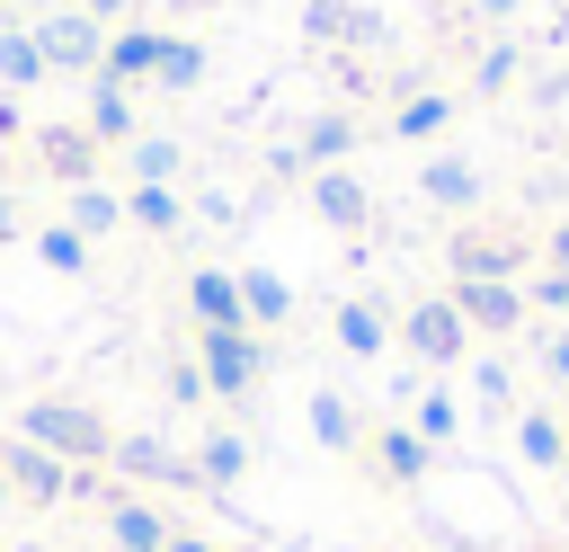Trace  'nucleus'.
I'll return each instance as SVG.
<instances>
[{"mask_svg":"<svg viewBox=\"0 0 569 552\" xmlns=\"http://www.w3.org/2000/svg\"><path fill=\"white\" fill-rule=\"evenodd\" d=\"M18 436L44 445L53 463H98V454L116 445V436L98 427V410H80V401H27V410H18Z\"/></svg>","mask_w":569,"mask_h":552,"instance_id":"f257e3e1","label":"nucleus"},{"mask_svg":"<svg viewBox=\"0 0 569 552\" xmlns=\"http://www.w3.org/2000/svg\"><path fill=\"white\" fill-rule=\"evenodd\" d=\"M36 53H44V71H98L107 27L80 18V9H44V18H36Z\"/></svg>","mask_w":569,"mask_h":552,"instance_id":"f03ea898","label":"nucleus"},{"mask_svg":"<svg viewBox=\"0 0 569 552\" xmlns=\"http://www.w3.org/2000/svg\"><path fill=\"white\" fill-rule=\"evenodd\" d=\"M0 481H9V490H18L27 507H53V499L71 490V463H53L44 445H27V436H9V445H0Z\"/></svg>","mask_w":569,"mask_h":552,"instance_id":"7ed1b4c3","label":"nucleus"},{"mask_svg":"<svg viewBox=\"0 0 569 552\" xmlns=\"http://www.w3.org/2000/svg\"><path fill=\"white\" fill-rule=\"evenodd\" d=\"M160 45H169V36H151V27H116L107 53H98V80H116V89L151 80V71H160Z\"/></svg>","mask_w":569,"mask_h":552,"instance_id":"20e7f679","label":"nucleus"},{"mask_svg":"<svg viewBox=\"0 0 569 552\" xmlns=\"http://www.w3.org/2000/svg\"><path fill=\"white\" fill-rule=\"evenodd\" d=\"M36 160H44L53 178L89 187V169H98V134H89V125H44V134H36Z\"/></svg>","mask_w":569,"mask_h":552,"instance_id":"39448f33","label":"nucleus"},{"mask_svg":"<svg viewBox=\"0 0 569 552\" xmlns=\"http://www.w3.org/2000/svg\"><path fill=\"white\" fill-rule=\"evenodd\" d=\"M107 534H116V552H160V543H169V516H160L151 499H116V507H107Z\"/></svg>","mask_w":569,"mask_h":552,"instance_id":"423d86ee","label":"nucleus"},{"mask_svg":"<svg viewBox=\"0 0 569 552\" xmlns=\"http://www.w3.org/2000/svg\"><path fill=\"white\" fill-rule=\"evenodd\" d=\"M204 374H213V392H240L258 374V347L240 329H204Z\"/></svg>","mask_w":569,"mask_h":552,"instance_id":"0eeeda50","label":"nucleus"},{"mask_svg":"<svg viewBox=\"0 0 569 552\" xmlns=\"http://www.w3.org/2000/svg\"><path fill=\"white\" fill-rule=\"evenodd\" d=\"M187 303H196V321H204V329H240V285H231V276H213V267H204V276L187 285Z\"/></svg>","mask_w":569,"mask_h":552,"instance_id":"6e6552de","label":"nucleus"},{"mask_svg":"<svg viewBox=\"0 0 569 552\" xmlns=\"http://www.w3.org/2000/svg\"><path fill=\"white\" fill-rule=\"evenodd\" d=\"M0 80H9V89H36V80H44L36 27H0Z\"/></svg>","mask_w":569,"mask_h":552,"instance_id":"1a4fd4ad","label":"nucleus"},{"mask_svg":"<svg viewBox=\"0 0 569 552\" xmlns=\"http://www.w3.org/2000/svg\"><path fill=\"white\" fill-rule=\"evenodd\" d=\"M89 134H98V142H124V134H133V98H124L116 80L89 89Z\"/></svg>","mask_w":569,"mask_h":552,"instance_id":"9d476101","label":"nucleus"},{"mask_svg":"<svg viewBox=\"0 0 569 552\" xmlns=\"http://www.w3.org/2000/svg\"><path fill=\"white\" fill-rule=\"evenodd\" d=\"M116 223H124V205H116L107 187H71V231H80V240H98V231H116Z\"/></svg>","mask_w":569,"mask_h":552,"instance_id":"9b49d317","label":"nucleus"},{"mask_svg":"<svg viewBox=\"0 0 569 552\" xmlns=\"http://www.w3.org/2000/svg\"><path fill=\"white\" fill-rule=\"evenodd\" d=\"M36 258H44V267H62V276H80V258H89V240H80L71 223H44V231H36Z\"/></svg>","mask_w":569,"mask_h":552,"instance_id":"f8f14e48","label":"nucleus"},{"mask_svg":"<svg viewBox=\"0 0 569 552\" xmlns=\"http://www.w3.org/2000/svg\"><path fill=\"white\" fill-rule=\"evenodd\" d=\"M124 214H133L142 231H178V196H169V187H133V196H124Z\"/></svg>","mask_w":569,"mask_h":552,"instance_id":"ddd939ff","label":"nucleus"},{"mask_svg":"<svg viewBox=\"0 0 569 552\" xmlns=\"http://www.w3.org/2000/svg\"><path fill=\"white\" fill-rule=\"evenodd\" d=\"M169 169H178V142H160V134H133V178H142V187H160Z\"/></svg>","mask_w":569,"mask_h":552,"instance_id":"4468645a","label":"nucleus"},{"mask_svg":"<svg viewBox=\"0 0 569 552\" xmlns=\"http://www.w3.org/2000/svg\"><path fill=\"white\" fill-rule=\"evenodd\" d=\"M196 71H204V53L169 36V45H160V71H151V80H169V89H196Z\"/></svg>","mask_w":569,"mask_h":552,"instance_id":"2eb2a0df","label":"nucleus"},{"mask_svg":"<svg viewBox=\"0 0 569 552\" xmlns=\"http://www.w3.org/2000/svg\"><path fill=\"white\" fill-rule=\"evenodd\" d=\"M320 214H329V223H356V214H365V196H356L347 178H320Z\"/></svg>","mask_w":569,"mask_h":552,"instance_id":"dca6fc26","label":"nucleus"},{"mask_svg":"<svg viewBox=\"0 0 569 552\" xmlns=\"http://www.w3.org/2000/svg\"><path fill=\"white\" fill-rule=\"evenodd\" d=\"M409 338H418L427 356H445V347H453V321H445V312H418V321H409Z\"/></svg>","mask_w":569,"mask_h":552,"instance_id":"f3484780","label":"nucleus"},{"mask_svg":"<svg viewBox=\"0 0 569 552\" xmlns=\"http://www.w3.org/2000/svg\"><path fill=\"white\" fill-rule=\"evenodd\" d=\"M9 231H18V205H9V196H0V240H9Z\"/></svg>","mask_w":569,"mask_h":552,"instance_id":"a211bd4d","label":"nucleus"},{"mask_svg":"<svg viewBox=\"0 0 569 552\" xmlns=\"http://www.w3.org/2000/svg\"><path fill=\"white\" fill-rule=\"evenodd\" d=\"M89 9H98V18H116V9H124V0H89Z\"/></svg>","mask_w":569,"mask_h":552,"instance_id":"6ab92c4d","label":"nucleus"},{"mask_svg":"<svg viewBox=\"0 0 569 552\" xmlns=\"http://www.w3.org/2000/svg\"><path fill=\"white\" fill-rule=\"evenodd\" d=\"M160 552H196V543H160Z\"/></svg>","mask_w":569,"mask_h":552,"instance_id":"aec40b11","label":"nucleus"},{"mask_svg":"<svg viewBox=\"0 0 569 552\" xmlns=\"http://www.w3.org/2000/svg\"><path fill=\"white\" fill-rule=\"evenodd\" d=\"M0 499H9V481H0Z\"/></svg>","mask_w":569,"mask_h":552,"instance_id":"412c9836","label":"nucleus"},{"mask_svg":"<svg viewBox=\"0 0 569 552\" xmlns=\"http://www.w3.org/2000/svg\"><path fill=\"white\" fill-rule=\"evenodd\" d=\"M187 9H204V0H187Z\"/></svg>","mask_w":569,"mask_h":552,"instance_id":"4be33fe9","label":"nucleus"}]
</instances>
